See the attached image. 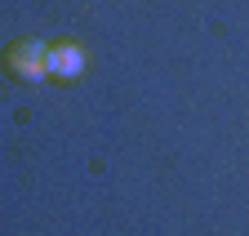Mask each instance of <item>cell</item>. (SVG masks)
<instances>
[{
	"mask_svg": "<svg viewBox=\"0 0 249 236\" xmlns=\"http://www.w3.org/2000/svg\"><path fill=\"white\" fill-rule=\"evenodd\" d=\"M0 67H5V76L18 80V85H40V80H49V45L31 40V36H18V40L5 45Z\"/></svg>",
	"mask_w": 249,
	"mask_h": 236,
	"instance_id": "obj_1",
	"label": "cell"
},
{
	"mask_svg": "<svg viewBox=\"0 0 249 236\" xmlns=\"http://www.w3.org/2000/svg\"><path fill=\"white\" fill-rule=\"evenodd\" d=\"M85 76V49L71 40H53L49 45V80L53 85H71Z\"/></svg>",
	"mask_w": 249,
	"mask_h": 236,
	"instance_id": "obj_2",
	"label": "cell"
}]
</instances>
